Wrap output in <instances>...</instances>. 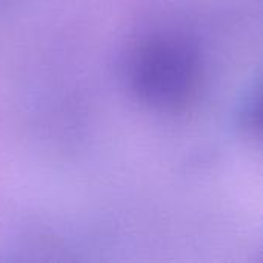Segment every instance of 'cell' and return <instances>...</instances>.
Returning <instances> with one entry per match:
<instances>
[{
    "mask_svg": "<svg viewBox=\"0 0 263 263\" xmlns=\"http://www.w3.org/2000/svg\"><path fill=\"white\" fill-rule=\"evenodd\" d=\"M131 85L145 103L160 109L186 105L199 85L196 54L176 39H156L134 55Z\"/></svg>",
    "mask_w": 263,
    "mask_h": 263,
    "instance_id": "1",
    "label": "cell"
}]
</instances>
